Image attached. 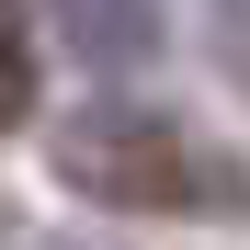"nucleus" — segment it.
I'll return each instance as SVG.
<instances>
[{
  "instance_id": "f257e3e1",
  "label": "nucleus",
  "mask_w": 250,
  "mask_h": 250,
  "mask_svg": "<svg viewBox=\"0 0 250 250\" xmlns=\"http://www.w3.org/2000/svg\"><path fill=\"white\" fill-rule=\"evenodd\" d=\"M57 182L114 205V216H250V171L228 148H205L193 125L137 114V103H91L57 125Z\"/></svg>"
},
{
  "instance_id": "7ed1b4c3",
  "label": "nucleus",
  "mask_w": 250,
  "mask_h": 250,
  "mask_svg": "<svg viewBox=\"0 0 250 250\" xmlns=\"http://www.w3.org/2000/svg\"><path fill=\"white\" fill-rule=\"evenodd\" d=\"M34 91H46V68H34V23H23V0H0V125H23Z\"/></svg>"
},
{
  "instance_id": "f03ea898",
  "label": "nucleus",
  "mask_w": 250,
  "mask_h": 250,
  "mask_svg": "<svg viewBox=\"0 0 250 250\" xmlns=\"http://www.w3.org/2000/svg\"><path fill=\"white\" fill-rule=\"evenodd\" d=\"M46 23L68 34V57H91L103 80L159 57V0H46Z\"/></svg>"
}]
</instances>
